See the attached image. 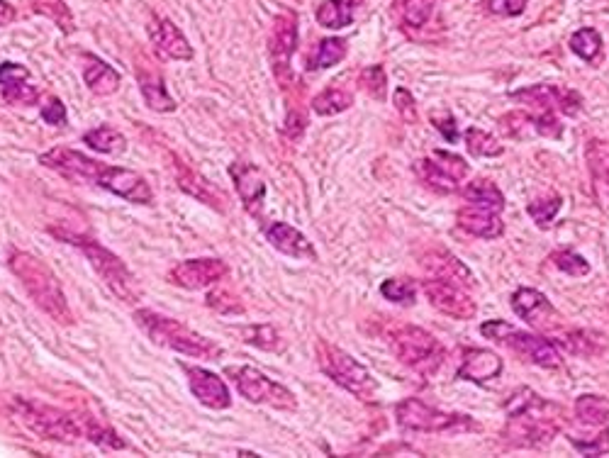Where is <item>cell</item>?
Returning <instances> with one entry per match:
<instances>
[{
    "mask_svg": "<svg viewBox=\"0 0 609 458\" xmlns=\"http://www.w3.org/2000/svg\"><path fill=\"white\" fill-rule=\"evenodd\" d=\"M39 164L47 166L49 171L59 173L61 178L71 183H91V186L103 188V191L117 195L134 205H152L154 193L152 186L142 173L125 169V166H110L103 161L91 159V156L76 152L69 147H54L52 152L39 156Z\"/></svg>",
    "mask_w": 609,
    "mask_h": 458,
    "instance_id": "obj_1",
    "label": "cell"
},
{
    "mask_svg": "<svg viewBox=\"0 0 609 458\" xmlns=\"http://www.w3.org/2000/svg\"><path fill=\"white\" fill-rule=\"evenodd\" d=\"M507 422L502 441L512 449H539L549 444L566 424V410L556 402L544 400L532 388H519L505 402Z\"/></svg>",
    "mask_w": 609,
    "mask_h": 458,
    "instance_id": "obj_2",
    "label": "cell"
},
{
    "mask_svg": "<svg viewBox=\"0 0 609 458\" xmlns=\"http://www.w3.org/2000/svg\"><path fill=\"white\" fill-rule=\"evenodd\" d=\"M8 268L18 276L25 293L30 295L32 303H35L44 315L52 317L57 325H76L74 312H71L69 300H66L59 278L54 276L52 268L44 264L42 259H37L30 251L13 249L8 256Z\"/></svg>",
    "mask_w": 609,
    "mask_h": 458,
    "instance_id": "obj_3",
    "label": "cell"
},
{
    "mask_svg": "<svg viewBox=\"0 0 609 458\" xmlns=\"http://www.w3.org/2000/svg\"><path fill=\"white\" fill-rule=\"evenodd\" d=\"M132 317L134 322H137V327L142 329L154 344L166 346V349L176 351V354L205 361H215L225 354L220 344H215L212 339L203 337V334H198L195 329L173 320L169 315H161V312L154 310H134Z\"/></svg>",
    "mask_w": 609,
    "mask_h": 458,
    "instance_id": "obj_4",
    "label": "cell"
},
{
    "mask_svg": "<svg viewBox=\"0 0 609 458\" xmlns=\"http://www.w3.org/2000/svg\"><path fill=\"white\" fill-rule=\"evenodd\" d=\"M54 234L86 256L88 264L93 266V271L98 273L100 281L108 286V290L117 300H122V303L127 305H134L142 300V286H139L137 276H134L130 266H127L120 256L113 254L110 249H105L103 244H98L96 239L91 237H81V234H71V232H54Z\"/></svg>",
    "mask_w": 609,
    "mask_h": 458,
    "instance_id": "obj_5",
    "label": "cell"
},
{
    "mask_svg": "<svg viewBox=\"0 0 609 458\" xmlns=\"http://www.w3.org/2000/svg\"><path fill=\"white\" fill-rule=\"evenodd\" d=\"M13 412L32 434H37L39 439L57 441V444H78L81 439H86L81 417L59 410V407L42 405V402L35 400L15 398Z\"/></svg>",
    "mask_w": 609,
    "mask_h": 458,
    "instance_id": "obj_6",
    "label": "cell"
},
{
    "mask_svg": "<svg viewBox=\"0 0 609 458\" xmlns=\"http://www.w3.org/2000/svg\"><path fill=\"white\" fill-rule=\"evenodd\" d=\"M317 363H320V371L327 378H332L339 388H344L346 393H351L354 398L363 402H373L378 395V383L371 376L363 363H359L351 354H346L339 346L329 342H317Z\"/></svg>",
    "mask_w": 609,
    "mask_h": 458,
    "instance_id": "obj_7",
    "label": "cell"
},
{
    "mask_svg": "<svg viewBox=\"0 0 609 458\" xmlns=\"http://www.w3.org/2000/svg\"><path fill=\"white\" fill-rule=\"evenodd\" d=\"M390 349L402 366L424 378L434 376L444 363V346L439 344V339L429 334L427 329L415 325H402L395 329L390 334Z\"/></svg>",
    "mask_w": 609,
    "mask_h": 458,
    "instance_id": "obj_8",
    "label": "cell"
},
{
    "mask_svg": "<svg viewBox=\"0 0 609 458\" xmlns=\"http://www.w3.org/2000/svg\"><path fill=\"white\" fill-rule=\"evenodd\" d=\"M480 334L493 339V342L500 346H505V349H510L512 354H517L522 361L534 363V366L539 368H558L563 363L561 354H558V349L549 339L522 332V329L507 325V322L502 320L485 322V325L480 327Z\"/></svg>",
    "mask_w": 609,
    "mask_h": 458,
    "instance_id": "obj_9",
    "label": "cell"
},
{
    "mask_svg": "<svg viewBox=\"0 0 609 458\" xmlns=\"http://www.w3.org/2000/svg\"><path fill=\"white\" fill-rule=\"evenodd\" d=\"M225 378L232 381L237 393L242 398H247L254 405H266L273 410L283 412H295L298 410V398L293 395V390H288L286 385L271 381L266 373H261L254 366H227Z\"/></svg>",
    "mask_w": 609,
    "mask_h": 458,
    "instance_id": "obj_10",
    "label": "cell"
},
{
    "mask_svg": "<svg viewBox=\"0 0 609 458\" xmlns=\"http://www.w3.org/2000/svg\"><path fill=\"white\" fill-rule=\"evenodd\" d=\"M395 417L405 432H424V434H446V432H480V424L468 415H449L437 407H429L427 402L417 398L402 400L395 407Z\"/></svg>",
    "mask_w": 609,
    "mask_h": 458,
    "instance_id": "obj_11",
    "label": "cell"
},
{
    "mask_svg": "<svg viewBox=\"0 0 609 458\" xmlns=\"http://www.w3.org/2000/svg\"><path fill=\"white\" fill-rule=\"evenodd\" d=\"M575 424L585 434L592 432L588 439L575 441V449L583 456H605L609 454V402L602 395H580L575 400ZM568 437H583L573 432Z\"/></svg>",
    "mask_w": 609,
    "mask_h": 458,
    "instance_id": "obj_12",
    "label": "cell"
},
{
    "mask_svg": "<svg viewBox=\"0 0 609 458\" xmlns=\"http://www.w3.org/2000/svg\"><path fill=\"white\" fill-rule=\"evenodd\" d=\"M468 171L471 166L451 152H434L429 159H419L415 164V173L422 178L424 186L439 195L456 193L458 183L468 176Z\"/></svg>",
    "mask_w": 609,
    "mask_h": 458,
    "instance_id": "obj_13",
    "label": "cell"
},
{
    "mask_svg": "<svg viewBox=\"0 0 609 458\" xmlns=\"http://www.w3.org/2000/svg\"><path fill=\"white\" fill-rule=\"evenodd\" d=\"M422 288L432 307H437L444 315L454 317V320H473L476 317V300L468 295L466 286L454 281V278L429 276Z\"/></svg>",
    "mask_w": 609,
    "mask_h": 458,
    "instance_id": "obj_14",
    "label": "cell"
},
{
    "mask_svg": "<svg viewBox=\"0 0 609 458\" xmlns=\"http://www.w3.org/2000/svg\"><path fill=\"white\" fill-rule=\"evenodd\" d=\"M510 305H512V310L517 312L524 322H527V325L539 329V332H546V334L558 332L563 325L561 322L563 317L558 315L556 307L551 305V300L534 288L514 290Z\"/></svg>",
    "mask_w": 609,
    "mask_h": 458,
    "instance_id": "obj_15",
    "label": "cell"
},
{
    "mask_svg": "<svg viewBox=\"0 0 609 458\" xmlns=\"http://www.w3.org/2000/svg\"><path fill=\"white\" fill-rule=\"evenodd\" d=\"M227 273L229 266L222 259H188L171 266L166 278H169L171 286L186 290H203L225 281Z\"/></svg>",
    "mask_w": 609,
    "mask_h": 458,
    "instance_id": "obj_16",
    "label": "cell"
},
{
    "mask_svg": "<svg viewBox=\"0 0 609 458\" xmlns=\"http://www.w3.org/2000/svg\"><path fill=\"white\" fill-rule=\"evenodd\" d=\"M512 100H517V103H527V105H536V108H544V110H553V113H563V115H578L580 113V105H583V100L575 91H568V88L561 86H549V83H539V86H529L524 88V91H517L510 96Z\"/></svg>",
    "mask_w": 609,
    "mask_h": 458,
    "instance_id": "obj_17",
    "label": "cell"
},
{
    "mask_svg": "<svg viewBox=\"0 0 609 458\" xmlns=\"http://www.w3.org/2000/svg\"><path fill=\"white\" fill-rule=\"evenodd\" d=\"M183 371H186L191 393L198 398L200 405L210 407V410H229L232 407V393L217 373L203 366H188V363H183Z\"/></svg>",
    "mask_w": 609,
    "mask_h": 458,
    "instance_id": "obj_18",
    "label": "cell"
},
{
    "mask_svg": "<svg viewBox=\"0 0 609 458\" xmlns=\"http://www.w3.org/2000/svg\"><path fill=\"white\" fill-rule=\"evenodd\" d=\"M229 176H232L234 188H237L239 198H242L244 210H247L251 217H256V220H261L266 203V181L259 169L247 164V161H234V164L229 166Z\"/></svg>",
    "mask_w": 609,
    "mask_h": 458,
    "instance_id": "obj_19",
    "label": "cell"
},
{
    "mask_svg": "<svg viewBox=\"0 0 609 458\" xmlns=\"http://www.w3.org/2000/svg\"><path fill=\"white\" fill-rule=\"evenodd\" d=\"M147 35L152 39L154 49L159 57L171 59V61H191L193 59V47L188 42L186 35L176 27V22L169 18H161V15H154L149 20Z\"/></svg>",
    "mask_w": 609,
    "mask_h": 458,
    "instance_id": "obj_20",
    "label": "cell"
},
{
    "mask_svg": "<svg viewBox=\"0 0 609 458\" xmlns=\"http://www.w3.org/2000/svg\"><path fill=\"white\" fill-rule=\"evenodd\" d=\"M264 237L271 242L273 249L290 256V259L317 261V249L312 247L310 239L288 222H268L264 225Z\"/></svg>",
    "mask_w": 609,
    "mask_h": 458,
    "instance_id": "obj_21",
    "label": "cell"
},
{
    "mask_svg": "<svg viewBox=\"0 0 609 458\" xmlns=\"http://www.w3.org/2000/svg\"><path fill=\"white\" fill-rule=\"evenodd\" d=\"M171 159H173V169H176L178 188H181V191L193 195L195 200L210 205V208L217 210V212H227L229 210V198H227V193L222 191V188H217L215 183H210L205 176H198V173L188 169L183 161H178L176 156H171Z\"/></svg>",
    "mask_w": 609,
    "mask_h": 458,
    "instance_id": "obj_22",
    "label": "cell"
},
{
    "mask_svg": "<svg viewBox=\"0 0 609 458\" xmlns=\"http://www.w3.org/2000/svg\"><path fill=\"white\" fill-rule=\"evenodd\" d=\"M295 47H298V22L293 15H283L276 20L271 39H268V52H271L273 71L278 78L290 74V57L295 54Z\"/></svg>",
    "mask_w": 609,
    "mask_h": 458,
    "instance_id": "obj_23",
    "label": "cell"
},
{
    "mask_svg": "<svg viewBox=\"0 0 609 458\" xmlns=\"http://www.w3.org/2000/svg\"><path fill=\"white\" fill-rule=\"evenodd\" d=\"M502 373V359L488 349H466L463 351V361L458 366L456 378L473 383H488L495 381Z\"/></svg>",
    "mask_w": 609,
    "mask_h": 458,
    "instance_id": "obj_24",
    "label": "cell"
},
{
    "mask_svg": "<svg viewBox=\"0 0 609 458\" xmlns=\"http://www.w3.org/2000/svg\"><path fill=\"white\" fill-rule=\"evenodd\" d=\"M456 222L463 232L473 234L480 239H497L505 232V225L500 220V212L488 208H478V205L466 203L456 212Z\"/></svg>",
    "mask_w": 609,
    "mask_h": 458,
    "instance_id": "obj_25",
    "label": "cell"
},
{
    "mask_svg": "<svg viewBox=\"0 0 609 458\" xmlns=\"http://www.w3.org/2000/svg\"><path fill=\"white\" fill-rule=\"evenodd\" d=\"M83 81H86L88 91L100 98L115 96L122 86V76L96 54H83Z\"/></svg>",
    "mask_w": 609,
    "mask_h": 458,
    "instance_id": "obj_26",
    "label": "cell"
},
{
    "mask_svg": "<svg viewBox=\"0 0 609 458\" xmlns=\"http://www.w3.org/2000/svg\"><path fill=\"white\" fill-rule=\"evenodd\" d=\"M363 0H322L315 10V20L324 30H342L356 20Z\"/></svg>",
    "mask_w": 609,
    "mask_h": 458,
    "instance_id": "obj_27",
    "label": "cell"
},
{
    "mask_svg": "<svg viewBox=\"0 0 609 458\" xmlns=\"http://www.w3.org/2000/svg\"><path fill=\"white\" fill-rule=\"evenodd\" d=\"M422 266L424 271H429V276L454 278V281L463 283V286H473V273L456 256H451L449 251H434V254L424 256Z\"/></svg>",
    "mask_w": 609,
    "mask_h": 458,
    "instance_id": "obj_28",
    "label": "cell"
},
{
    "mask_svg": "<svg viewBox=\"0 0 609 458\" xmlns=\"http://www.w3.org/2000/svg\"><path fill=\"white\" fill-rule=\"evenodd\" d=\"M346 52H349V44L344 37H324L307 57V71L332 69L339 61H344Z\"/></svg>",
    "mask_w": 609,
    "mask_h": 458,
    "instance_id": "obj_29",
    "label": "cell"
},
{
    "mask_svg": "<svg viewBox=\"0 0 609 458\" xmlns=\"http://www.w3.org/2000/svg\"><path fill=\"white\" fill-rule=\"evenodd\" d=\"M139 91H142L147 108L154 113H176V100L166 91V83L161 76L139 74Z\"/></svg>",
    "mask_w": 609,
    "mask_h": 458,
    "instance_id": "obj_30",
    "label": "cell"
},
{
    "mask_svg": "<svg viewBox=\"0 0 609 458\" xmlns=\"http://www.w3.org/2000/svg\"><path fill=\"white\" fill-rule=\"evenodd\" d=\"M437 0H393V13L405 30H419L432 20Z\"/></svg>",
    "mask_w": 609,
    "mask_h": 458,
    "instance_id": "obj_31",
    "label": "cell"
},
{
    "mask_svg": "<svg viewBox=\"0 0 609 458\" xmlns=\"http://www.w3.org/2000/svg\"><path fill=\"white\" fill-rule=\"evenodd\" d=\"M83 144H86L88 149H93V152L108 156H120L127 152L125 134L110 125H100L96 130L83 134Z\"/></svg>",
    "mask_w": 609,
    "mask_h": 458,
    "instance_id": "obj_32",
    "label": "cell"
},
{
    "mask_svg": "<svg viewBox=\"0 0 609 458\" xmlns=\"http://www.w3.org/2000/svg\"><path fill=\"white\" fill-rule=\"evenodd\" d=\"M463 198H466V203L478 205V208H488L493 212L505 210V195L488 178H476V181L468 183L463 188Z\"/></svg>",
    "mask_w": 609,
    "mask_h": 458,
    "instance_id": "obj_33",
    "label": "cell"
},
{
    "mask_svg": "<svg viewBox=\"0 0 609 458\" xmlns=\"http://www.w3.org/2000/svg\"><path fill=\"white\" fill-rule=\"evenodd\" d=\"M83 422V434H86V439L91 441L93 446H98L100 451H125L127 449V441L120 437V434L115 432L113 427H108V424L98 422L96 417H81Z\"/></svg>",
    "mask_w": 609,
    "mask_h": 458,
    "instance_id": "obj_34",
    "label": "cell"
},
{
    "mask_svg": "<svg viewBox=\"0 0 609 458\" xmlns=\"http://www.w3.org/2000/svg\"><path fill=\"white\" fill-rule=\"evenodd\" d=\"M239 334H242L244 344L256 346L261 351H273V354L286 351V342H283V337L273 325H249L239 329Z\"/></svg>",
    "mask_w": 609,
    "mask_h": 458,
    "instance_id": "obj_35",
    "label": "cell"
},
{
    "mask_svg": "<svg viewBox=\"0 0 609 458\" xmlns=\"http://www.w3.org/2000/svg\"><path fill=\"white\" fill-rule=\"evenodd\" d=\"M351 103H354V96H351L349 91L332 86V88H327V91H322L320 96H315V100H312V110H315L317 115L329 117V115H339V113H344V110H349Z\"/></svg>",
    "mask_w": 609,
    "mask_h": 458,
    "instance_id": "obj_36",
    "label": "cell"
},
{
    "mask_svg": "<svg viewBox=\"0 0 609 458\" xmlns=\"http://www.w3.org/2000/svg\"><path fill=\"white\" fill-rule=\"evenodd\" d=\"M381 295L390 303L410 307L417 300V286L412 278H388V281H383Z\"/></svg>",
    "mask_w": 609,
    "mask_h": 458,
    "instance_id": "obj_37",
    "label": "cell"
},
{
    "mask_svg": "<svg viewBox=\"0 0 609 458\" xmlns=\"http://www.w3.org/2000/svg\"><path fill=\"white\" fill-rule=\"evenodd\" d=\"M27 81H30V78L3 86L0 96H3L5 103L15 105V108H30V105H37L39 98H42V91H39L37 86H32V83H27Z\"/></svg>",
    "mask_w": 609,
    "mask_h": 458,
    "instance_id": "obj_38",
    "label": "cell"
},
{
    "mask_svg": "<svg viewBox=\"0 0 609 458\" xmlns=\"http://www.w3.org/2000/svg\"><path fill=\"white\" fill-rule=\"evenodd\" d=\"M568 44H571V52L575 57H580L583 61H595L602 49V37L600 32L592 30V27H583V30L575 32Z\"/></svg>",
    "mask_w": 609,
    "mask_h": 458,
    "instance_id": "obj_39",
    "label": "cell"
},
{
    "mask_svg": "<svg viewBox=\"0 0 609 458\" xmlns=\"http://www.w3.org/2000/svg\"><path fill=\"white\" fill-rule=\"evenodd\" d=\"M463 139H466L468 152H471L473 156H500L502 152H505V149H502V144L497 142L493 134L478 130V127H471V130H466Z\"/></svg>",
    "mask_w": 609,
    "mask_h": 458,
    "instance_id": "obj_40",
    "label": "cell"
},
{
    "mask_svg": "<svg viewBox=\"0 0 609 458\" xmlns=\"http://www.w3.org/2000/svg\"><path fill=\"white\" fill-rule=\"evenodd\" d=\"M561 205H563L561 195L551 193V195H546V198L532 200V203L527 205V212H529V215H532V220L541 229H549L551 222H553V217H556L558 210H561Z\"/></svg>",
    "mask_w": 609,
    "mask_h": 458,
    "instance_id": "obj_41",
    "label": "cell"
},
{
    "mask_svg": "<svg viewBox=\"0 0 609 458\" xmlns=\"http://www.w3.org/2000/svg\"><path fill=\"white\" fill-rule=\"evenodd\" d=\"M551 261H553V266L561 268L563 273H568V276H573V278H583L590 273L588 261H585L580 254H575V251H568V249L556 251V254H551Z\"/></svg>",
    "mask_w": 609,
    "mask_h": 458,
    "instance_id": "obj_42",
    "label": "cell"
},
{
    "mask_svg": "<svg viewBox=\"0 0 609 458\" xmlns=\"http://www.w3.org/2000/svg\"><path fill=\"white\" fill-rule=\"evenodd\" d=\"M592 337H595V334L590 332H568L561 337V344L575 356H592L600 351V342Z\"/></svg>",
    "mask_w": 609,
    "mask_h": 458,
    "instance_id": "obj_43",
    "label": "cell"
},
{
    "mask_svg": "<svg viewBox=\"0 0 609 458\" xmlns=\"http://www.w3.org/2000/svg\"><path fill=\"white\" fill-rule=\"evenodd\" d=\"M359 83L371 98L385 100V86H388V81H385L383 66H366V69L361 71Z\"/></svg>",
    "mask_w": 609,
    "mask_h": 458,
    "instance_id": "obj_44",
    "label": "cell"
},
{
    "mask_svg": "<svg viewBox=\"0 0 609 458\" xmlns=\"http://www.w3.org/2000/svg\"><path fill=\"white\" fill-rule=\"evenodd\" d=\"M205 303H208L212 310L220 312V315H239V312L244 310L242 303H239V298H234V295L225 288L212 290Z\"/></svg>",
    "mask_w": 609,
    "mask_h": 458,
    "instance_id": "obj_45",
    "label": "cell"
},
{
    "mask_svg": "<svg viewBox=\"0 0 609 458\" xmlns=\"http://www.w3.org/2000/svg\"><path fill=\"white\" fill-rule=\"evenodd\" d=\"M588 164L592 173H595V178L609 171V142H602V139L588 142Z\"/></svg>",
    "mask_w": 609,
    "mask_h": 458,
    "instance_id": "obj_46",
    "label": "cell"
},
{
    "mask_svg": "<svg viewBox=\"0 0 609 458\" xmlns=\"http://www.w3.org/2000/svg\"><path fill=\"white\" fill-rule=\"evenodd\" d=\"M395 110H398L402 120L407 122V125H415L417 122V103L415 96H412L407 88H395Z\"/></svg>",
    "mask_w": 609,
    "mask_h": 458,
    "instance_id": "obj_47",
    "label": "cell"
},
{
    "mask_svg": "<svg viewBox=\"0 0 609 458\" xmlns=\"http://www.w3.org/2000/svg\"><path fill=\"white\" fill-rule=\"evenodd\" d=\"M534 130L539 134H544V137L558 139L563 134V125L558 122V117L553 110H544V113L534 117Z\"/></svg>",
    "mask_w": 609,
    "mask_h": 458,
    "instance_id": "obj_48",
    "label": "cell"
},
{
    "mask_svg": "<svg viewBox=\"0 0 609 458\" xmlns=\"http://www.w3.org/2000/svg\"><path fill=\"white\" fill-rule=\"evenodd\" d=\"M488 10L502 18H517L527 10V0H488Z\"/></svg>",
    "mask_w": 609,
    "mask_h": 458,
    "instance_id": "obj_49",
    "label": "cell"
},
{
    "mask_svg": "<svg viewBox=\"0 0 609 458\" xmlns=\"http://www.w3.org/2000/svg\"><path fill=\"white\" fill-rule=\"evenodd\" d=\"M42 120L47 122V125L54 127H66V108L64 103L57 96H52L47 100V105L42 108Z\"/></svg>",
    "mask_w": 609,
    "mask_h": 458,
    "instance_id": "obj_50",
    "label": "cell"
},
{
    "mask_svg": "<svg viewBox=\"0 0 609 458\" xmlns=\"http://www.w3.org/2000/svg\"><path fill=\"white\" fill-rule=\"evenodd\" d=\"M25 78H30V69H27V66L15 64V61H3V64H0V86L25 81Z\"/></svg>",
    "mask_w": 609,
    "mask_h": 458,
    "instance_id": "obj_51",
    "label": "cell"
},
{
    "mask_svg": "<svg viewBox=\"0 0 609 458\" xmlns=\"http://www.w3.org/2000/svg\"><path fill=\"white\" fill-rule=\"evenodd\" d=\"M432 125L437 127V130L444 134L449 142H458V127H456V120L451 115L446 117H432Z\"/></svg>",
    "mask_w": 609,
    "mask_h": 458,
    "instance_id": "obj_52",
    "label": "cell"
},
{
    "mask_svg": "<svg viewBox=\"0 0 609 458\" xmlns=\"http://www.w3.org/2000/svg\"><path fill=\"white\" fill-rule=\"evenodd\" d=\"M15 20V8L5 0H0V27H8Z\"/></svg>",
    "mask_w": 609,
    "mask_h": 458,
    "instance_id": "obj_53",
    "label": "cell"
},
{
    "mask_svg": "<svg viewBox=\"0 0 609 458\" xmlns=\"http://www.w3.org/2000/svg\"><path fill=\"white\" fill-rule=\"evenodd\" d=\"M597 181H600V183H605V188H607V193H609V171L602 173V176H597Z\"/></svg>",
    "mask_w": 609,
    "mask_h": 458,
    "instance_id": "obj_54",
    "label": "cell"
}]
</instances>
